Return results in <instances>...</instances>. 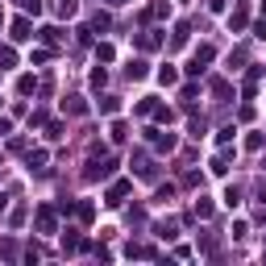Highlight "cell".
<instances>
[{
  "mask_svg": "<svg viewBox=\"0 0 266 266\" xmlns=\"http://www.w3.org/2000/svg\"><path fill=\"white\" fill-rule=\"evenodd\" d=\"M112 4H125V0H112Z\"/></svg>",
  "mask_w": 266,
  "mask_h": 266,
  "instance_id": "cell-2",
  "label": "cell"
},
{
  "mask_svg": "<svg viewBox=\"0 0 266 266\" xmlns=\"http://www.w3.org/2000/svg\"><path fill=\"white\" fill-rule=\"evenodd\" d=\"M121 195H125V183H117V187L108 191V204H121Z\"/></svg>",
  "mask_w": 266,
  "mask_h": 266,
  "instance_id": "cell-1",
  "label": "cell"
}]
</instances>
